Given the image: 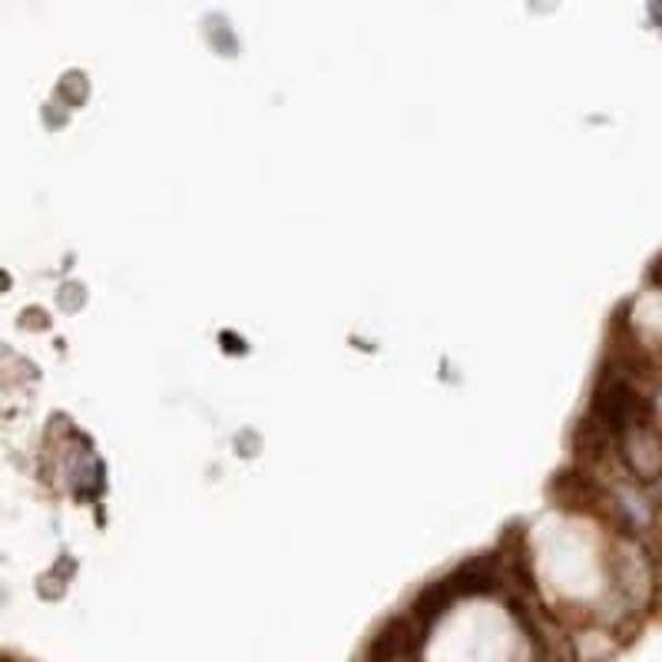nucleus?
Instances as JSON below:
<instances>
[{
    "mask_svg": "<svg viewBox=\"0 0 662 662\" xmlns=\"http://www.w3.org/2000/svg\"><path fill=\"white\" fill-rule=\"evenodd\" d=\"M649 404L636 391V384L620 371H603L597 391H593V425H600L606 434H626L639 425H646Z\"/></svg>",
    "mask_w": 662,
    "mask_h": 662,
    "instance_id": "1",
    "label": "nucleus"
},
{
    "mask_svg": "<svg viewBox=\"0 0 662 662\" xmlns=\"http://www.w3.org/2000/svg\"><path fill=\"white\" fill-rule=\"evenodd\" d=\"M623 461L642 480L659 477L662 474V438L649 425H639V428L626 431L623 434Z\"/></svg>",
    "mask_w": 662,
    "mask_h": 662,
    "instance_id": "2",
    "label": "nucleus"
},
{
    "mask_svg": "<svg viewBox=\"0 0 662 662\" xmlns=\"http://www.w3.org/2000/svg\"><path fill=\"white\" fill-rule=\"evenodd\" d=\"M655 497H659V501H662V474L655 477Z\"/></svg>",
    "mask_w": 662,
    "mask_h": 662,
    "instance_id": "3",
    "label": "nucleus"
}]
</instances>
